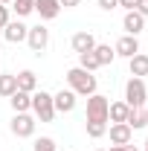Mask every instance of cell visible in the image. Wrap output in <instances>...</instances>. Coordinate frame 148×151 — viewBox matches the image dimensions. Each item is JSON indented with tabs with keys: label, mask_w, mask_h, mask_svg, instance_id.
Here are the masks:
<instances>
[{
	"label": "cell",
	"mask_w": 148,
	"mask_h": 151,
	"mask_svg": "<svg viewBox=\"0 0 148 151\" xmlns=\"http://www.w3.org/2000/svg\"><path fill=\"white\" fill-rule=\"evenodd\" d=\"M26 35H29V26L20 23V20H9V23L3 26V38H6L9 44H20V41H26Z\"/></svg>",
	"instance_id": "obj_8"
},
{
	"label": "cell",
	"mask_w": 148,
	"mask_h": 151,
	"mask_svg": "<svg viewBox=\"0 0 148 151\" xmlns=\"http://www.w3.org/2000/svg\"><path fill=\"white\" fill-rule=\"evenodd\" d=\"M96 151H105V148H96Z\"/></svg>",
	"instance_id": "obj_35"
},
{
	"label": "cell",
	"mask_w": 148,
	"mask_h": 151,
	"mask_svg": "<svg viewBox=\"0 0 148 151\" xmlns=\"http://www.w3.org/2000/svg\"><path fill=\"white\" fill-rule=\"evenodd\" d=\"M35 12L41 15V20H52L61 15V3L58 0H35Z\"/></svg>",
	"instance_id": "obj_12"
},
{
	"label": "cell",
	"mask_w": 148,
	"mask_h": 151,
	"mask_svg": "<svg viewBox=\"0 0 148 151\" xmlns=\"http://www.w3.org/2000/svg\"><path fill=\"white\" fill-rule=\"evenodd\" d=\"M67 84H70V90H73L75 96H93V93H96V87H99L96 76L87 73V70H81V67L67 70Z\"/></svg>",
	"instance_id": "obj_1"
},
{
	"label": "cell",
	"mask_w": 148,
	"mask_h": 151,
	"mask_svg": "<svg viewBox=\"0 0 148 151\" xmlns=\"http://www.w3.org/2000/svg\"><path fill=\"white\" fill-rule=\"evenodd\" d=\"M15 90H18V78H15V76L0 73V96H6V99H9Z\"/></svg>",
	"instance_id": "obj_19"
},
{
	"label": "cell",
	"mask_w": 148,
	"mask_h": 151,
	"mask_svg": "<svg viewBox=\"0 0 148 151\" xmlns=\"http://www.w3.org/2000/svg\"><path fill=\"white\" fill-rule=\"evenodd\" d=\"M0 50H3V44H0Z\"/></svg>",
	"instance_id": "obj_36"
},
{
	"label": "cell",
	"mask_w": 148,
	"mask_h": 151,
	"mask_svg": "<svg viewBox=\"0 0 148 151\" xmlns=\"http://www.w3.org/2000/svg\"><path fill=\"white\" fill-rule=\"evenodd\" d=\"M119 6H122L125 12H131V9H137V0H119Z\"/></svg>",
	"instance_id": "obj_29"
},
{
	"label": "cell",
	"mask_w": 148,
	"mask_h": 151,
	"mask_svg": "<svg viewBox=\"0 0 148 151\" xmlns=\"http://www.w3.org/2000/svg\"><path fill=\"white\" fill-rule=\"evenodd\" d=\"M9 105H12V111H15V113H29V108H32V93L15 90V93L9 96Z\"/></svg>",
	"instance_id": "obj_14"
},
{
	"label": "cell",
	"mask_w": 148,
	"mask_h": 151,
	"mask_svg": "<svg viewBox=\"0 0 148 151\" xmlns=\"http://www.w3.org/2000/svg\"><path fill=\"white\" fill-rule=\"evenodd\" d=\"M108 96L93 93L87 96V122H108Z\"/></svg>",
	"instance_id": "obj_4"
},
{
	"label": "cell",
	"mask_w": 148,
	"mask_h": 151,
	"mask_svg": "<svg viewBox=\"0 0 148 151\" xmlns=\"http://www.w3.org/2000/svg\"><path fill=\"white\" fill-rule=\"evenodd\" d=\"M145 151H148V139H145Z\"/></svg>",
	"instance_id": "obj_34"
},
{
	"label": "cell",
	"mask_w": 148,
	"mask_h": 151,
	"mask_svg": "<svg viewBox=\"0 0 148 151\" xmlns=\"http://www.w3.org/2000/svg\"><path fill=\"white\" fill-rule=\"evenodd\" d=\"M108 151H122V145H111V148H108Z\"/></svg>",
	"instance_id": "obj_31"
},
{
	"label": "cell",
	"mask_w": 148,
	"mask_h": 151,
	"mask_svg": "<svg viewBox=\"0 0 148 151\" xmlns=\"http://www.w3.org/2000/svg\"><path fill=\"white\" fill-rule=\"evenodd\" d=\"M26 44L32 47V52H44V50H47V44H50V29H47L44 23H38V26H29Z\"/></svg>",
	"instance_id": "obj_6"
},
{
	"label": "cell",
	"mask_w": 148,
	"mask_h": 151,
	"mask_svg": "<svg viewBox=\"0 0 148 151\" xmlns=\"http://www.w3.org/2000/svg\"><path fill=\"white\" fill-rule=\"evenodd\" d=\"M145 99H148L145 81L131 76V78H128V84H125V99H122V102H125L128 108H145Z\"/></svg>",
	"instance_id": "obj_3"
},
{
	"label": "cell",
	"mask_w": 148,
	"mask_h": 151,
	"mask_svg": "<svg viewBox=\"0 0 148 151\" xmlns=\"http://www.w3.org/2000/svg\"><path fill=\"white\" fill-rule=\"evenodd\" d=\"M122 151H139V148H137V145H131V142H128V145H122Z\"/></svg>",
	"instance_id": "obj_30"
},
{
	"label": "cell",
	"mask_w": 148,
	"mask_h": 151,
	"mask_svg": "<svg viewBox=\"0 0 148 151\" xmlns=\"http://www.w3.org/2000/svg\"><path fill=\"white\" fill-rule=\"evenodd\" d=\"M105 134H108V122H87V137L99 139V137H105Z\"/></svg>",
	"instance_id": "obj_23"
},
{
	"label": "cell",
	"mask_w": 148,
	"mask_h": 151,
	"mask_svg": "<svg viewBox=\"0 0 148 151\" xmlns=\"http://www.w3.org/2000/svg\"><path fill=\"white\" fill-rule=\"evenodd\" d=\"M78 67H81V70H87V73L99 70V58L93 55V50H90V52H81V55H78Z\"/></svg>",
	"instance_id": "obj_21"
},
{
	"label": "cell",
	"mask_w": 148,
	"mask_h": 151,
	"mask_svg": "<svg viewBox=\"0 0 148 151\" xmlns=\"http://www.w3.org/2000/svg\"><path fill=\"white\" fill-rule=\"evenodd\" d=\"M12 9L18 12V18H26L35 12V0H12Z\"/></svg>",
	"instance_id": "obj_22"
},
{
	"label": "cell",
	"mask_w": 148,
	"mask_h": 151,
	"mask_svg": "<svg viewBox=\"0 0 148 151\" xmlns=\"http://www.w3.org/2000/svg\"><path fill=\"white\" fill-rule=\"evenodd\" d=\"M9 131L15 134V137H20V139L32 137V134H35V116H29V113H15L12 122H9Z\"/></svg>",
	"instance_id": "obj_5"
},
{
	"label": "cell",
	"mask_w": 148,
	"mask_h": 151,
	"mask_svg": "<svg viewBox=\"0 0 148 151\" xmlns=\"http://www.w3.org/2000/svg\"><path fill=\"white\" fill-rule=\"evenodd\" d=\"M52 105H55V113H73L75 111V93L73 90H58L52 96Z\"/></svg>",
	"instance_id": "obj_10"
},
{
	"label": "cell",
	"mask_w": 148,
	"mask_h": 151,
	"mask_svg": "<svg viewBox=\"0 0 148 151\" xmlns=\"http://www.w3.org/2000/svg\"><path fill=\"white\" fill-rule=\"evenodd\" d=\"M99 6H102L105 12H113V9L119 6V0H99Z\"/></svg>",
	"instance_id": "obj_26"
},
{
	"label": "cell",
	"mask_w": 148,
	"mask_h": 151,
	"mask_svg": "<svg viewBox=\"0 0 148 151\" xmlns=\"http://www.w3.org/2000/svg\"><path fill=\"white\" fill-rule=\"evenodd\" d=\"M9 20H12V18H9V6H3V3H0V29H3Z\"/></svg>",
	"instance_id": "obj_25"
},
{
	"label": "cell",
	"mask_w": 148,
	"mask_h": 151,
	"mask_svg": "<svg viewBox=\"0 0 148 151\" xmlns=\"http://www.w3.org/2000/svg\"><path fill=\"white\" fill-rule=\"evenodd\" d=\"M122 29H125V35H139L145 29V18L131 9V12H125V18H122Z\"/></svg>",
	"instance_id": "obj_11"
},
{
	"label": "cell",
	"mask_w": 148,
	"mask_h": 151,
	"mask_svg": "<svg viewBox=\"0 0 148 151\" xmlns=\"http://www.w3.org/2000/svg\"><path fill=\"white\" fill-rule=\"evenodd\" d=\"M93 55L99 58V67H105V64H111L113 58H116V52H113L111 44H96L93 47Z\"/></svg>",
	"instance_id": "obj_18"
},
{
	"label": "cell",
	"mask_w": 148,
	"mask_h": 151,
	"mask_svg": "<svg viewBox=\"0 0 148 151\" xmlns=\"http://www.w3.org/2000/svg\"><path fill=\"white\" fill-rule=\"evenodd\" d=\"M145 125H148V108H145Z\"/></svg>",
	"instance_id": "obj_32"
},
{
	"label": "cell",
	"mask_w": 148,
	"mask_h": 151,
	"mask_svg": "<svg viewBox=\"0 0 148 151\" xmlns=\"http://www.w3.org/2000/svg\"><path fill=\"white\" fill-rule=\"evenodd\" d=\"M108 134H111V142H113V145H128L131 137H134V128H131L128 122H111Z\"/></svg>",
	"instance_id": "obj_7"
},
{
	"label": "cell",
	"mask_w": 148,
	"mask_h": 151,
	"mask_svg": "<svg viewBox=\"0 0 148 151\" xmlns=\"http://www.w3.org/2000/svg\"><path fill=\"white\" fill-rule=\"evenodd\" d=\"M70 44H73L75 52L81 55V52H90L93 47H96V38H93V32H87V29H84V32H75V35L70 38Z\"/></svg>",
	"instance_id": "obj_13"
},
{
	"label": "cell",
	"mask_w": 148,
	"mask_h": 151,
	"mask_svg": "<svg viewBox=\"0 0 148 151\" xmlns=\"http://www.w3.org/2000/svg\"><path fill=\"white\" fill-rule=\"evenodd\" d=\"M0 3H3V6H6V3H12V0H0Z\"/></svg>",
	"instance_id": "obj_33"
},
{
	"label": "cell",
	"mask_w": 148,
	"mask_h": 151,
	"mask_svg": "<svg viewBox=\"0 0 148 151\" xmlns=\"http://www.w3.org/2000/svg\"><path fill=\"white\" fill-rule=\"evenodd\" d=\"M128 70L134 78H142V76H148V55L145 52H137L134 58H128Z\"/></svg>",
	"instance_id": "obj_15"
},
{
	"label": "cell",
	"mask_w": 148,
	"mask_h": 151,
	"mask_svg": "<svg viewBox=\"0 0 148 151\" xmlns=\"http://www.w3.org/2000/svg\"><path fill=\"white\" fill-rule=\"evenodd\" d=\"M29 111L35 113V119H41V122H52V119H55L52 93H47V90H35V93H32V108H29Z\"/></svg>",
	"instance_id": "obj_2"
},
{
	"label": "cell",
	"mask_w": 148,
	"mask_h": 151,
	"mask_svg": "<svg viewBox=\"0 0 148 151\" xmlns=\"http://www.w3.org/2000/svg\"><path fill=\"white\" fill-rule=\"evenodd\" d=\"M64 9H75V6H81V0H58Z\"/></svg>",
	"instance_id": "obj_28"
},
{
	"label": "cell",
	"mask_w": 148,
	"mask_h": 151,
	"mask_svg": "<svg viewBox=\"0 0 148 151\" xmlns=\"http://www.w3.org/2000/svg\"><path fill=\"white\" fill-rule=\"evenodd\" d=\"M113 52L122 55V58H134L137 52H139V38H137V35H122L119 41H116Z\"/></svg>",
	"instance_id": "obj_9"
},
{
	"label": "cell",
	"mask_w": 148,
	"mask_h": 151,
	"mask_svg": "<svg viewBox=\"0 0 148 151\" xmlns=\"http://www.w3.org/2000/svg\"><path fill=\"white\" fill-rule=\"evenodd\" d=\"M125 122H128L134 131H137V128H145V108H131V113H128Z\"/></svg>",
	"instance_id": "obj_20"
},
{
	"label": "cell",
	"mask_w": 148,
	"mask_h": 151,
	"mask_svg": "<svg viewBox=\"0 0 148 151\" xmlns=\"http://www.w3.org/2000/svg\"><path fill=\"white\" fill-rule=\"evenodd\" d=\"M15 78H18V90H23V93H35L38 90V76L32 70H20Z\"/></svg>",
	"instance_id": "obj_16"
},
{
	"label": "cell",
	"mask_w": 148,
	"mask_h": 151,
	"mask_svg": "<svg viewBox=\"0 0 148 151\" xmlns=\"http://www.w3.org/2000/svg\"><path fill=\"white\" fill-rule=\"evenodd\" d=\"M35 151H55V139H52V137H41V139H35Z\"/></svg>",
	"instance_id": "obj_24"
},
{
	"label": "cell",
	"mask_w": 148,
	"mask_h": 151,
	"mask_svg": "<svg viewBox=\"0 0 148 151\" xmlns=\"http://www.w3.org/2000/svg\"><path fill=\"white\" fill-rule=\"evenodd\" d=\"M128 113H131V108L125 102H111V105H108V119H111V122H125Z\"/></svg>",
	"instance_id": "obj_17"
},
{
	"label": "cell",
	"mask_w": 148,
	"mask_h": 151,
	"mask_svg": "<svg viewBox=\"0 0 148 151\" xmlns=\"http://www.w3.org/2000/svg\"><path fill=\"white\" fill-rule=\"evenodd\" d=\"M134 12H139L142 18H148V0H137V9Z\"/></svg>",
	"instance_id": "obj_27"
}]
</instances>
